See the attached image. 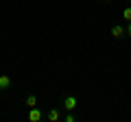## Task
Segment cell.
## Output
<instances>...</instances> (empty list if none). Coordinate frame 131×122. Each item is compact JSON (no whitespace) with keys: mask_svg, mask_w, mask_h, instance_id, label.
I'll return each instance as SVG.
<instances>
[{"mask_svg":"<svg viewBox=\"0 0 131 122\" xmlns=\"http://www.w3.org/2000/svg\"><path fill=\"white\" fill-rule=\"evenodd\" d=\"M103 2H112V0H103Z\"/></svg>","mask_w":131,"mask_h":122,"instance_id":"30bf717a","label":"cell"},{"mask_svg":"<svg viewBox=\"0 0 131 122\" xmlns=\"http://www.w3.org/2000/svg\"><path fill=\"white\" fill-rule=\"evenodd\" d=\"M0 92H2V89H0Z\"/></svg>","mask_w":131,"mask_h":122,"instance_id":"8fae6325","label":"cell"},{"mask_svg":"<svg viewBox=\"0 0 131 122\" xmlns=\"http://www.w3.org/2000/svg\"><path fill=\"white\" fill-rule=\"evenodd\" d=\"M125 35H127V31H125L122 24H114V26H112V37L116 39V42H118V39H122Z\"/></svg>","mask_w":131,"mask_h":122,"instance_id":"7a4b0ae2","label":"cell"},{"mask_svg":"<svg viewBox=\"0 0 131 122\" xmlns=\"http://www.w3.org/2000/svg\"><path fill=\"white\" fill-rule=\"evenodd\" d=\"M46 118H48V122H57V120H61V113H59V109H50L46 113Z\"/></svg>","mask_w":131,"mask_h":122,"instance_id":"277c9868","label":"cell"},{"mask_svg":"<svg viewBox=\"0 0 131 122\" xmlns=\"http://www.w3.org/2000/svg\"><path fill=\"white\" fill-rule=\"evenodd\" d=\"M122 18H125L127 22H131V7H125V9H122Z\"/></svg>","mask_w":131,"mask_h":122,"instance_id":"52a82bcc","label":"cell"},{"mask_svg":"<svg viewBox=\"0 0 131 122\" xmlns=\"http://www.w3.org/2000/svg\"><path fill=\"white\" fill-rule=\"evenodd\" d=\"M24 103H26V107H28V109H31V107H37V96H35V94H28Z\"/></svg>","mask_w":131,"mask_h":122,"instance_id":"8992f818","label":"cell"},{"mask_svg":"<svg viewBox=\"0 0 131 122\" xmlns=\"http://www.w3.org/2000/svg\"><path fill=\"white\" fill-rule=\"evenodd\" d=\"M42 118H44L42 109H37V107H31V109H28V120H31V122H39Z\"/></svg>","mask_w":131,"mask_h":122,"instance_id":"3957f363","label":"cell"},{"mask_svg":"<svg viewBox=\"0 0 131 122\" xmlns=\"http://www.w3.org/2000/svg\"><path fill=\"white\" fill-rule=\"evenodd\" d=\"M77 105H79V100H77V96H72V94H66L63 100H61V107H63L66 111H74Z\"/></svg>","mask_w":131,"mask_h":122,"instance_id":"6da1fadb","label":"cell"},{"mask_svg":"<svg viewBox=\"0 0 131 122\" xmlns=\"http://www.w3.org/2000/svg\"><path fill=\"white\" fill-rule=\"evenodd\" d=\"M63 120H66V122H74V120H77V116H74L72 111H68V113L63 116Z\"/></svg>","mask_w":131,"mask_h":122,"instance_id":"ba28073f","label":"cell"},{"mask_svg":"<svg viewBox=\"0 0 131 122\" xmlns=\"http://www.w3.org/2000/svg\"><path fill=\"white\" fill-rule=\"evenodd\" d=\"M11 87V79L7 74H0V89H9Z\"/></svg>","mask_w":131,"mask_h":122,"instance_id":"5b68a950","label":"cell"},{"mask_svg":"<svg viewBox=\"0 0 131 122\" xmlns=\"http://www.w3.org/2000/svg\"><path fill=\"white\" fill-rule=\"evenodd\" d=\"M125 31H127V37H131V22H127V26H125Z\"/></svg>","mask_w":131,"mask_h":122,"instance_id":"9c48e42d","label":"cell"}]
</instances>
